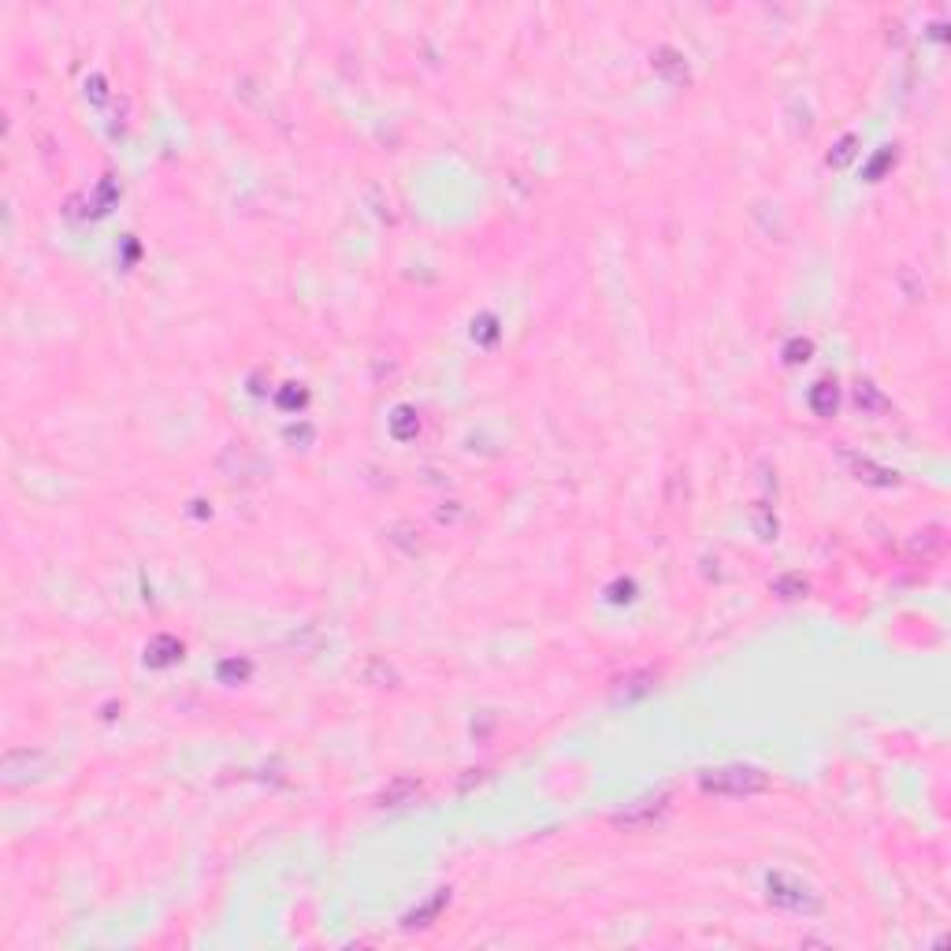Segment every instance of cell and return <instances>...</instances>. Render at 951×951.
I'll use <instances>...</instances> for the list:
<instances>
[{"label": "cell", "mask_w": 951, "mask_h": 951, "mask_svg": "<svg viewBox=\"0 0 951 951\" xmlns=\"http://www.w3.org/2000/svg\"><path fill=\"white\" fill-rule=\"evenodd\" d=\"M814 405H818V413H833V409H836V391L829 387V383H818V391H814Z\"/></svg>", "instance_id": "3957f363"}, {"label": "cell", "mask_w": 951, "mask_h": 951, "mask_svg": "<svg viewBox=\"0 0 951 951\" xmlns=\"http://www.w3.org/2000/svg\"><path fill=\"white\" fill-rule=\"evenodd\" d=\"M703 788L714 795H755L766 788V773L751 766H725L703 777Z\"/></svg>", "instance_id": "6da1fadb"}, {"label": "cell", "mask_w": 951, "mask_h": 951, "mask_svg": "<svg viewBox=\"0 0 951 951\" xmlns=\"http://www.w3.org/2000/svg\"><path fill=\"white\" fill-rule=\"evenodd\" d=\"M769 899L777 907H788V911H818V896L810 892L807 885L799 881H788V877H769Z\"/></svg>", "instance_id": "7a4b0ae2"}]
</instances>
